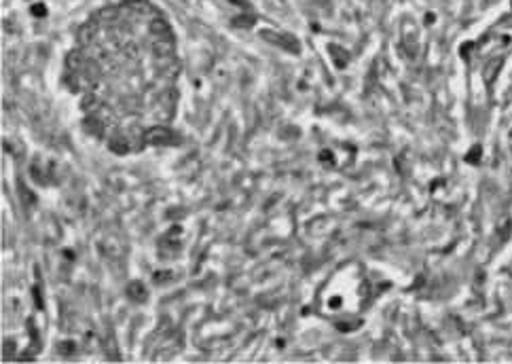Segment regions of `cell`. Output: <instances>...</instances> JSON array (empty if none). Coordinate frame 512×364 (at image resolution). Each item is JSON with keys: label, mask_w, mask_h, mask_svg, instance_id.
I'll use <instances>...</instances> for the list:
<instances>
[{"label": "cell", "mask_w": 512, "mask_h": 364, "mask_svg": "<svg viewBox=\"0 0 512 364\" xmlns=\"http://www.w3.org/2000/svg\"><path fill=\"white\" fill-rule=\"evenodd\" d=\"M174 142H176V138H174V134L167 127H150L146 131V144L169 146V144H174Z\"/></svg>", "instance_id": "1"}, {"label": "cell", "mask_w": 512, "mask_h": 364, "mask_svg": "<svg viewBox=\"0 0 512 364\" xmlns=\"http://www.w3.org/2000/svg\"><path fill=\"white\" fill-rule=\"evenodd\" d=\"M108 148L112 150V153H116V155H127L129 150H131V144H129V138L127 136H123L121 131H114L112 136H108Z\"/></svg>", "instance_id": "2"}, {"label": "cell", "mask_w": 512, "mask_h": 364, "mask_svg": "<svg viewBox=\"0 0 512 364\" xmlns=\"http://www.w3.org/2000/svg\"><path fill=\"white\" fill-rule=\"evenodd\" d=\"M85 64H87V59H85V55H83L80 51H70V53H68L66 66H68L70 72H80V70L85 68Z\"/></svg>", "instance_id": "3"}, {"label": "cell", "mask_w": 512, "mask_h": 364, "mask_svg": "<svg viewBox=\"0 0 512 364\" xmlns=\"http://www.w3.org/2000/svg\"><path fill=\"white\" fill-rule=\"evenodd\" d=\"M83 127L87 134L91 136H102L104 134V121L100 117H95V114H89V117L83 121Z\"/></svg>", "instance_id": "4"}, {"label": "cell", "mask_w": 512, "mask_h": 364, "mask_svg": "<svg viewBox=\"0 0 512 364\" xmlns=\"http://www.w3.org/2000/svg\"><path fill=\"white\" fill-rule=\"evenodd\" d=\"M125 292H127V297L131 301H136V303H142V301L148 299V292H146V288H144V284H142V282H131Z\"/></svg>", "instance_id": "5"}, {"label": "cell", "mask_w": 512, "mask_h": 364, "mask_svg": "<svg viewBox=\"0 0 512 364\" xmlns=\"http://www.w3.org/2000/svg\"><path fill=\"white\" fill-rule=\"evenodd\" d=\"M150 32L155 34L157 38H172V28H169V23L159 19V17L150 21Z\"/></svg>", "instance_id": "6"}, {"label": "cell", "mask_w": 512, "mask_h": 364, "mask_svg": "<svg viewBox=\"0 0 512 364\" xmlns=\"http://www.w3.org/2000/svg\"><path fill=\"white\" fill-rule=\"evenodd\" d=\"M155 53L159 57H167V55H172V51H174V38H157L155 40Z\"/></svg>", "instance_id": "7"}, {"label": "cell", "mask_w": 512, "mask_h": 364, "mask_svg": "<svg viewBox=\"0 0 512 364\" xmlns=\"http://www.w3.org/2000/svg\"><path fill=\"white\" fill-rule=\"evenodd\" d=\"M93 38H95V23L89 21L78 30V42L80 45H91Z\"/></svg>", "instance_id": "8"}, {"label": "cell", "mask_w": 512, "mask_h": 364, "mask_svg": "<svg viewBox=\"0 0 512 364\" xmlns=\"http://www.w3.org/2000/svg\"><path fill=\"white\" fill-rule=\"evenodd\" d=\"M80 74L85 76V81H89V83L93 85V83H97V78H100V68H97V64H95V61H91V64H89V61H87V64H85V68L80 70Z\"/></svg>", "instance_id": "9"}, {"label": "cell", "mask_w": 512, "mask_h": 364, "mask_svg": "<svg viewBox=\"0 0 512 364\" xmlns=\"http://www.w3.org/2000/svg\"><path fill=\"white\" fill-rule=\"evenodd\" d=\"M233 25H237V28H252V25H254V17H248V15L244 17V15H241V17H237V19L233 21Z\"/></svg>", "instance_id": "10"}, {"label": "cell", "mask_w": 512, "mask_h": 364, "mask_svg": "<svg viewBox=\"0 0 512 364\" xmlns=\"http://www.w3.org/2000/svg\"><path fill=\"white\" fill-rule=\"evenodd\" d=\"M95 106H97L95 95H85V100H83V104H80V108H83V110H89V108H95Z\"/></svg>", "instance_id": "11"}, {"label": "cell", "mask_w": 512, "mask_h": 364, "mask_svg": "<svg viewBox=\"0 0 512 364\" xmlns=\"http://www.w3.org/2000/svg\"><path fill=\"white\" fill-rule=\"evenodd\" d=\"M172 278H174V273H169V271H159V273H155V282H157V284L169 282Z\"/></svg>", "instance_id": "12"}, {"label": "cell", "mask_w": 512, "mask_h": 364, "mask_svg": "<svg viewBox=\"0 0 512 364\" xmlns=\"http://www.w3.org/2000/svg\"><path fill=\"white\" fill-rule=\"evenodd\" d=\"M72 350H74V345H72V343H61V345H59V352L64 354V356H66V354H70Z\"/></svg>", "instance_id": "13"}, {"label": "cell", "mask_w": 512, "mask_h": 364, "mask_svg": "<svg viewBox=\"0 0 512 364\" xmlns=\"http://www.w3.org/2000/svg\"><path fill=\"white\" fill-rule=\"evenodd\" d=\"M32 11H34V13H36V15H42V13H44V6H38V4H36V6H34V8H32Z\"/></svg>", "instance_id": "14"}]
</instances>
